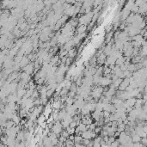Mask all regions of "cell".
I'll list each match as a JSON object with an SVG mask.
<instances>
[{
	"instance_id": "6",
	"label": "cell",
	"mask_w": 147,
	"mask_h": 147,
	"mask_svg": "<svg viewBox=\"0 0 147 147\" xmlns=\"http://www.w3.org/2000/svg\"><path fill=\"white\" fill-rule=\"evenodd\" d=\"M33 69H34V66L32 65H30V64H29L27 66H25L24 67V71H25L27 74H31V73L33 72Z\"/></svg>"
},
{
	"instance_id": "2",
	"label": "cell",
	"mask_w": 147,
	"mask_h": 147,
	"mask_svg": "<svg viewBox=\"0 0 147 147\" xmlns=\"http://www.w3.org/2000/svg\"><path fill=\"white\" fill-rule=\"evenodd\" d=\"M82 138H83V139H94V138H96V136H97V133L95 132V131H91V130H87L86 132H83L82 133Z\"/></svg>"
},
{
	"instance_id": "3",
	"label": "cell",
	"mask_w": 147,
	"mask_h": 147,
	"mask_svg": "<svg viewBox=\"0 0 147 147\" xmlns=\"http://www.w3.org/2000/svg\"><path fill=\"white\" fill-rule=\"evenodd\" d=\"M112 79H110V78H106V77H101V81H100V83L99 84L101 85V87H105V86H108V85L111 84L112 83Z\"/></svg>"
},
{
	"instance_id": "5",
	"label": "cell",
	"mask_w": 147,
	"mask_h": 147,
	"mask_svg": "<svg viewBox=\"0 0 147 147\" xmlns=\"http://www.w3.org/2000/svg\"><path fill=\"white\" fill-rule=\"evenodd\" d=\"M131 138H132V141L133 143H140L141 139H142V138L138 134H133V135L131 136Z\"/></svg>"
},
{
	"instance_id": "9",
	"label": "cell",
	"mask_w": 147,
	"mask_h": 147,
	"mask_svg": "<svg viewBox=\"0 0 147 147\" xmlns=\"http://www.w3.org/2000/svg\"><path fill=\"white\" fill-rule=\"evenodd\" d=\"M65 145H66V147H72V146L74 145V141L68 139H66V141H65Z\"/></svg>"
},
{
	"instance_id": "10",
	"label": "cell",
	"mask_w": 147,
	"mask_h": 147,
	"mask_svg": "<svg viewBox=\"0 0 147 147\" xmlns=\"http://www.w3.org/2000/svg\"><path fill=\"white\" fill-rule=\"evenodd\" d=\"M61 137H64L65 139H69V137H70V134L67 132V131H63L62 132V133H61Z\"/></svg>"
},
{
	"instance_id": "8",
	"label": "cell",
	"mask_w": 147,
	"mask_h": 147,
	"mask_svg": "<svg viewBox=\"0 0 147 147\" xmlns=\"http://www.w3.org/2000/svg\"><path fill=\"white\" fill-rule=\"evenodd\" d=\"M83 139L82 138L81 135H76L75 136V139H74V142L76 143V144H81L82 142H83Z\"/></svg>"
},
{
	"instance_id": "4",
	"label": "cell",
	"mask_w": 147,
	"mask_h": 147,
	"mask_svg": "<svg viewBox=\"0 0 147 147\" xmlns=\"http://www.w3.org/2000/svg\"><path fill=\"white\" fill-rule=\"evenodd\" d=\"M136 101H137V99L133 97V98H130V99H127V101H126V102L127 103V105H128L129 107L134 108V106H135L136 104Z\"/></svg>"
},
{
	"instance_id": "11",
	"label": "cell",
	"mask_w": 147,
	"mask_h": 147,
	"mask_svg": "<svg viewBox=\"0 0 147 147\" xmlns=\"http://www.w3.org/2000/svg\"><path fill=\"white\" fill-rule=\"evenodd\" d=\"M141 145H142L144 147L147 146V137L142 138V139H141Z\"/></svg>"
},
{
	"instance_id": "7",
	"label": "cell",
	"mask_w": 147,
	"mask_h": 147,
	"mask_svg": "<svg viewBox=\"0 0 147 147\" xmlns=\"http://www.w3.org/2000/svg\"><path fill=\"white\" fill-rule=\"evenodd\" d=\"M87 28L85 25H80L79 27L77 29V32H78V34H84L85 31H86Z\"/></svg>"
},
{
	"instance_id": "12",
	"label": "cell",
	"mask_w": 147,
	"mask_h": 147,
	"mask_svg": "<svg viewBox=\"0 0 147 147\" xmlns=\"http://www.w3.org/2000/svg\"><path fill=\"white\" fill-rule=\"evenodd\" d=\"M146 27H147V23H146Z\"/></svg>"
},
{
	"instance_id": "1",
	"label": "cell",
	"mask_w": 147,
	"mask_h": 147,
	"mask_svg": "<svg viewBox=\"0 0 147 147\" xmlns=\"http://www.w3.org/2000/svg\"><path fill=\"white\" fill-rule=\"evenodd\" d=\"M52 132H53V133H55V134L62 133V132H63L62 123H60V122H59V120L56 121V123L54 124L53 127H52Z\"/></svg>"
}]
</instances>
